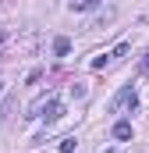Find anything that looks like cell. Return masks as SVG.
I'll use <instances>...</instances> for the list:
<instances>
[{
    "instance_id": "cell-3",
    "label": "cell",
    "mask_w": 149,
    "mask_h": 153,
    "mask_svg": "<svg viewBox=\"0 0 149 153\" xmlns=\"http://www.w3.org/2000/svg\"><path fill=\"white\" fill-rule=\"evenodd\" d=\"M114 139H121V143L131 139V121H117V125H114Z\"/></svg>"
},
{
    "instance_id": "cell-11",
    "label": "cell",
    "mask_w": 149,
    "mask_h": 153,
    "mask_svg": "<svg viewBox=\"0 0 149 153\" xmlns=\"http://www.w3.org/2000/svg\"><path fill=\"white\" fill-rule=\"evenodd\" d=\"M0 93H4V78H0Z\"/></svg>"
},
{
    "instance_id": "cell-5",
    "label": "cell",
    "mask_w": 149,
    "mask_h": 153,
    "mask_svg": "<svg viewBox=\"0 0 149 153\" xmlns=\"http://www.w3.org/2000/svg\"><path fill=\"white\" fill-rule=\"evenodd\" d=\"M68 50H71V39H68V36H60V39H53V53H57V57H64V53H68Z\"/></svg>"
},
{
    "instance_id": "cell-2",
    "label": "cell",
    "mask_w": 149,
    "mask_h": 153,
    "mask_svg": "<svg viewBox=\"0 0 149 153\" xmlns=\"http://www.w3.org/2000/svg\"><path fill=\"white\" fill-rule=\"evenodd\" d=\"M53 103H57V96H53V93H43V96H36V103L29 107V117H43V111H50Z\"/></svg>"
},
{
    "instance_id": "cell-6",
    "label": "cell",
    "mask_w": 149,
    "mask_h": 153,
    "mask_svg": "<svg viewBox=\"0 0 149 153\" xmlns=\"http://www.w3.org/2000/svg\"><path fill=\"white\" fill-rule=\"evenodd\" d=\"M107 64H110V53H103V57H96V61H92V68H96V71H103Z\"/></svg>"
},
{
    "instance_id": "cell-8",
    "label": "cell",
    "mask_w": 149,
    "mask_h": 153,
    "mask_svg": "<svg viewBox=\"0 0 149 153\" xmlns=\"http://www.w3.org/2000/svg\"><path fill=\"white\" fill-rule=\"evenodd\" d=\"M60 150H64V153H74V135H68V139L60 143Z\"/></svg>"
},
{
    "instance_id": "cell-9",
    "label": "cell",
    "mask_w": 149,
    "mask_h": 153,
    "mask_svg": "<svg viewBox=\"0 0 149 153\" xmlns=\"http://www.w3.org/2000/svg\"><path fill=\"white\" fill-rule=\"evenodd\" d=\"M124 53H128V43H121V46L114 50V53H110V61H117V57H124Z\"/></svg>"
},
{
    "instance_id": "cell-10",
    "label": "cell",
    "mask_w": 149,
    "mask_h": 153,
    "mask_svg": "<svg viewBox=\"0 0 149 153\" xmlns=\"http://www.w3.org/2000/svg\"><path fill=\"white\" fill-rule=\"evenodd\" d=\"M142 71H149V53H146V61H142Z\"/></svg>"
},
{
    "instance_id": "cell-1",
    "label": "cell",
    "mask_w": 149,
    "mask_h": 153,
    "mask_svg": "<svg viewBox=\"0 0 149 153\" xmlns=\"http://www.w3.org/2000/svg\"><path fill=\"white\" fill-rule=\"evenodd\" d=\"M139 103V96H135V89L128 85V89H121L117 96H114V103H110V111H124V107H135Z\"/></svg>"
},
{
    "instance_id": "cell-12",
    "label": "cell",
    "mask_w": 149,
    "mask_h": 153,
    "mask_svg": "<svg viewBox=\"0 0 149 153\" xmlns=\"http://www.w3.org/2000/svg\"><path fill=\"white\" fill-rule=\"evenodd\" d=\"M107 153H117V150H107Z\"/></svg>"
},
{
    "instance_id": "cell-4",
    "label": "cell",
    "mask_w": 149,
    "mask_h": 153,
    "mask_svg": "<svg viewBox=\"0 0 149 153\" xmlns=\"http://www.w3.org/2000/svg\"><path fill=\"white\" fill-rule=\"evenodd\" d=\"M103 0H68V7L71 11H92V7H100Z\"/></svg>"
},
{
    "instance_id": "cell-7",
    "label": "cell",
    "mask_w": 149,
    "mask_h": 153,
    "mask_svg": "<svg viewBox=\"0 0 149 153\" xmlns=\"http://www.w3.org/2000/svg\"><path fill=\"white\" fill-rule=\"evenodd\" d=\"M11 107H14V100H4V103H0V121L11 114Z\"/></svg>"
}]
</instances>
